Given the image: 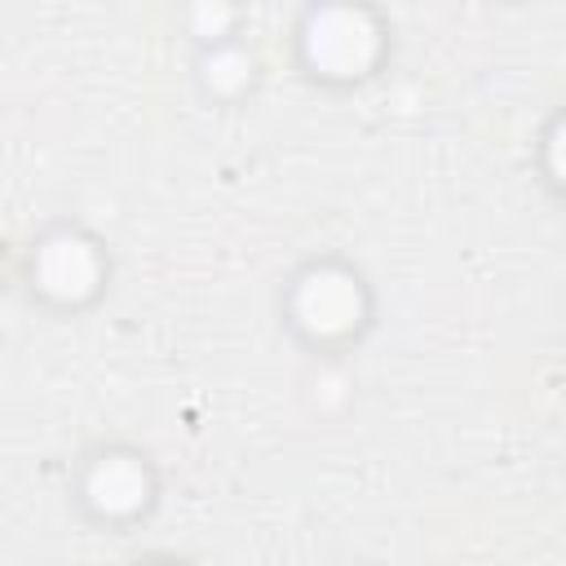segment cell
I'll use <instances>...</instances> for the list:
<instances>
[{"label":"cell","mask_w":566,"mask_h":566,"mask_svg":"<svg viewBox=\"0 0 566 566\" xmlns=\"http://www.w3.org/2000/svg\"><path fill=\"white\" fill-rule=\"evenodd\" d=\"M146 469L133 455H102L88 473V500L102 513H133L146 500Z\"/></svg>","instance_id":"277c9868"},{"label":"cell","mask_w":566,"mask_h":566,"mask_svg":"<svg viewBox=\"0 0 566 566\" xmlns=\"http://www.w3.org/2000/svg\"><path fill=\"white\" fill-rule=\"evenodd\" d=\"M35 279L49 296L80 301L97 283V252L75 234H57L35 252Z\"/></svg>","instance_id":"3957f363"},{"label":"cell","mask_w":566,"mask_h":566,"mask_svg":"<svg viewBox=\"0 0 566 566\" xmlns=\"http://www.w3.org/2000/svg\"><path fill=\"white\" fill-rule=\"evenodd\" d=\"M548 164H553V172H557V181L566 186V119L553 128V137H548Z\"/></svg>","instance_id":"8992f818"},{"label":"cell","mask_w":566,"mask_h":566,"mask_svg":"<svg viewBox=\"0 0 566 566\" xmlns=\"http://www.w3.org/2000/svg\"><path fill=\"white\" fill-rule=\"evenodd\" d=\"M248 71H252V62L239 53V49H217L212 57H208V84L212 88H239V84H248Z\"/></svg>","instance_id":"5b68a950"},{"label":"cell","mask_w":566,"mask_h":566,"mask_svg":"<svg viewBox=\"0 0 566 566\" xmlns=\"http://www.w3.org/2000/svg\"><path fill=\"white\" fill-rule=\"evenodd\" d=\"M380 31L363 9H318L305 27V53L327 75H358L376 57Z\"/></svg>","instance_id":"6da1fadb"},{"label":"cell","mask_w":566,"mask_h":566,"mask_svg":"<svg viewBox=\"0 0 566 566\" xmlns=\"http://www.w3.org/2000/svg\"><path fill=\"white\" fill-rule=\"evenodd\" d=\"M363 318V292L345 270H314L296 287V323L314 336H340Z\"/></svg>","instance_id":"7a4b0ae2"}]
</instances>
